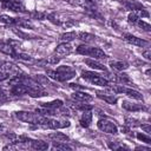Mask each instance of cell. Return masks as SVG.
I'll list each match as a JSON object with an SVG mask.
<instances>
[{
	"label": "cell",
	"instance_id": "6da1fadb",
	"mask_svg": "<svg viewBox=\"0 0 151 151\" xmlns=\"http://www.w3.org/2000/svg\"><path fill=\"white\" fill-rule=\"evenodd\" d=\"M46 74L48 78L53 79V80H58V81H67L70 79H72L76 76V71L67 65H63L57 67V70H47Z\"/></svg>",
	"mask_w": 151,
	"mask_h": 151
},
{
	"label": "cell",
	"instance_id": "7a4b0ae2",
	"mask_svg": "<svg viewBox=\"0 0 151 151\" xmlns=\"http://www.w3.org/2000/svg\"><path fill=\"white\" fill-rule=\"evenodd\" d=\"M15 116L21 122L35 124V125H40V126H44L50 118V117L40 114L38 112L34 113V112H29V111H18V112H15Z\"/></svg>",
	"mask_w": 151,
	"mask_h": 151
},
{
	"label": "cell",
	"instance_id": "3957f363",
	"mask_svg": "<svg viewBox=\"0 0 151 151\" xmlns=\"http://www.w3.org/2000/svg\"><path fill=\"white\" fill-rule=\"evenodd\" d=\"M77 53L83 54V55H87V57H92L93 59H105L106 54L104 53L103 50L98 48V47H93V46H88V45H80L77 47Z\"/></svg>",
	"mask_w": 151,
	"mask_h": 151
},
{
	"label": "cell",
	"instance_id": "277c9868",
	"mask_svg": "<svg viewBox=\"0 0 151 151\" xmlns=\"http://www.w3.org/2000/svg\"><path fill=\"white\" fill-rule=\"evenodd\" d=\"M81 77H83V79L87 80L88 83L94 84V85H98V86L106 87V86L109 85L107 79H105V78L101 77L100 74H98V73H96V72H92V71H83V72H81Z\"/></svg>",
	"mask_w": 151,
	"mask_h": 151
},
{
	"label": "cell",
	"instance_id": "5b68a950",
	"mask_svg": "<svg viewBox=\"0 0 151 151\" xmlns=\"http://www.w3.org/2000/svg\"><path fill=\"white\" fill-rule=\"evenodd\" d=\"M112 90L117 93H124V94H126L130 98H133L136 100H143V94L140 92H138L137 90H133L131 87H126L124 85H113Z\"/></svg>",
	"mask_w": 151,
	"mask_h": 151
},
{
	"label": "cell",
	"instance_id": "8992f818",
	"mask_svg": "<svg viewBox=\"0 0 151 151\" xmlns=\"http://www.w3.org/2000/svg\"><path fill=\"white\" fill-rule=\"evenodd\" d=\"M97 126L100 131L103 132H106V133H111V134H116L118 132V127L117 125L109 120V119H99L98 123H97Z\"/></svg>",
	"mask_w": 151,
	"mask_h": 151
},
{
	"label": "cell",
	"instance_id": "52a82bcc",
	"mask_svg": "<svg viewBox=\"0 0 151 151\" xmlns=\"http://www.w3.org/2000/svg\"><path fill=\"white\" fill-rule=\"evenodd\" d=\"M27 94L33 98H39V97L47 96V92L42 88L41 85H39L38 83H34L32 85H27Z\"/></svg>",
	"mask_w": 151,
	"mask_h": 151
},
{
	"label": "cell",
	"instance_id": "ba28073f",
	"mask_svg": "<svg viewBox=\"0 0 151 151\" xmlns=\"http://www.w3.org/2000/svg\"><path fill=\"white\" fill-rule=\"evenodd\" d=\"M71 125V123L66 119H53V118H48L47 123L42 126L45 129H64V127H68Z\"/></svg>",
	"mask_w": 151,
	"mask_h": 151
},
{
	"label": "cell",
	"instance_id": "9c48e42d",
	"mask_svg": "<svg viewBox=\"0 0 151 151\" xmlns=\"http://www.w3.org/2000/svg\"><path fill=\"white\" fill-rule=\"evenodd\" d=\"M54 52L57 53V55L63 58V57H65V55H67V54H70L72 52V46L68 42H61L55 47Z\"/></svg>",
	"mask_w": 151,
	"mask_h": 151
},
{
	"label": "cell",
	"instance_id": "30bf717a",
	"mask_svg": "<svg viewBox=\"0 0 151 151\" xmlns=\"http://www.w3.org/2000/svg\"><path fill=\"white\" fill-rule=\"evenodd\" d=\"M72 99H74L76 101H80V103H87L92 100V96L84 91H76L72 94Z\"/></svg>",
	"mask_w": 151,
	"mask_h": 151
},
{
	"label": "cell",
	"instance_id": "8fae6325",
	"mask_svg": "<svg viewBox=\"0 0 151 151\" xmlns=\"http://www.w3.org/2000/svg\"><path fill=\"white\" fill-rule=\"evenodd\" d=\"M4 6L6 8H9L14 12H25V6L21 4V1H14V0H9L8 2L4 4Z\"/></svg>",
	"mask_w": 151,
	"mask_h": 151
},
{
	"label": "cell",
	"instance_id": "7c38bea8",
	"mask_svg": "<svg viewBox=\"0 0 151 151\" xmlns=\"http://www.w3.org/2000/svg\"><path fill=\"white\" fill-rule=\"evenodd\" d=\"M122 106H123V109H125L127 111H132V112L145 110V107L142 104H136V103H131V101H127V100H123Z\"/></svg>",
	"mask_w": 151,
	"mask_h": 151
},
{
	"label": "cell",
	"instance_id": "4fadbf2b",
	"mask_svg": "<svg viewBox=\"0 0 151 151\" xmlns=\"http://www.w3.org/2000/svg\"><path fill=\"white\" fill-rule=\"evenodd\" d=\"M125 39H126L127 42H130V44H132L134 46H138V47H143V46L147 45V41H145V40H143L140 38H137V37H134L132 34H125Z\"/></svg>",
	"mask_w": 151,
	"mask_h": 151
},
{
	"label": "cell",
	"instance_id": "5bb4252c",
	"mask_svg": "<svg viewBox=\"0 0 151 151\" xmlns=\"http://www.w3.org/2000/svg\"><path fill=\"white\" fill-rule=\"evenodd\" d=\"M79 123H80V125L83 127H88L91 125V123H92V113L90 112V110L83 112V114H81V117L79 119Z\"/></svg>",
	"mask_w": 151,
	"mask_h": 151
},
{
	"label": "cell",
	"instance_id": "9a60e30c",
	"mask_svg": "<svg viewBox=\"0 0 151 151\" xmlns=\"http://www.w3.org/2000/svg\"><path fill=\"white\" fill-rule=\"evenodd\" d=\"M85 64H86L87 66H90L91 68L99 70V71H106V67H105L101 63L97 61V60L93 59V58H86V59H85Z\"/></svg>",
	"mask_w": 151,
	"mask_h": 151
},
{
	"label": "cell",
	"instance_id": "2e32d148",
	"mask_svg": "<svg viewBox=\"0 0 151 151\" xmlns=\"http://www.w3.org/2000/svg\"><path fill=\"white\" fill-rule=\"evenodd\" d=\"M11 93L14 96H22L27 93V85L24 84H17V85H12L11 87Z\"/></svg>",
	"mask_w": 151,
	"mask_h": 151
},
{
	"label": "cell",
	"instance_id": "e0dca14e",
	"mask_svg": "<svg viewBox=\"0 0 151 151\" xmlns=\"http://www.w3.org/2000/svg\"><path fill=\"white\" fill-rule=\"evenodd\" d=\"M122 4L127 9H131V11H138V9L143 8V5L136 0H122Z\"/></svg>",
	"mask_w": 151,
	"mask_h": 151
},
{
	"label": "cell",
	"instance_id": "ac0fdd59",
	"mask_svg": "<svg viewBox=\"0 0 151 151\" xmlns=\"http://www.w3.org/2000/svg\"><path fill=\"white\" fill-rule=\"evenodd\" d=\"M0 52H2L5 54H8V55H12V57H14L15 53H17L14 47L9 42H4V41H0Z\"/></svg>",
	"mask_w": 151,
	"mask_h": 151
},
{
	"label": "cell",
	"instance_id": "d6986e66",
	"mask_svg": "<svg viewBox=\"0 0 151 151\" xmlns=\"http://www.w3.org/2000/svg\"><path fill=\"white\" fill-rule=\"evenodd\" d=\"M110 66H111L112 70H114L117 72H123V71H125L129 67L127 63L120 61V60H118V61H116V60L114 61H110Z\"/></svg>",
	"mask_w": 151,
	"mask_h": 151
},
{
	"label": "cell",
	"instance_id": "ffe728a7",
	"mask_svg": "<svg viewBox=\"0 0 151 151\" xmlns=\"http://www.w3.org/2000/svg\"><path fill=\"white\" fill-rule=\"evenodd\" d=\"M48 138L53 142H67L68 140V136H66L63 132H53L48 134Z\"/></svg>",
	"mask_w": 151,
	"mask_h": 151
},
{
	"label": "cell",
	"instance_id": "44dd1931",
	"mask_svg": "<svg viewBox=\"0 0 151 151\" xmlns=\"http://www.w3.org/2000/svg\"><path fill=\"white\" fill-rule=\"evenodd\" d=\"M31 147L33 150L42 151V150H47L48 149V144L46 142H44V140H32L31 139Z\"/></svg>",
	"mask_w": 151,
	"mask_h": 151
},
{
	"label": "cell",
	"instance_id": "7402d4cb",
	"mask_svg": "<svg viewBox=\"0 0 151 151\" xmlns=\"http://www.w3.org/2000/svg\"><path fill=\"white\" fill-rule=\"evenodd\" d=\"M2 71H5V72H7L9 76L11 74H17L18 73V67L14 65V64H11V63H4L2 64Z\"/></svg>",
	"mask_w": 151,
	"mask_h": 151
},
{
	"label": "cell",
	"instance_id": "603a6c76",
	"mask_svg": "<svg viewBox=\"0 0 151 151\" xmlns=\"http://www.w3.org/2000/svg\"><path fill=\"white\" fill-rule=\"evenodd\" d=\"M64 103L63 100L60 99H57V100H52V101H48V103H42L41 106L42 107H46V109H51V110H54V109H58L60 106H63Z\"/></svg>",
	"mask_w": 151,
	"mask_h": 151
},
{
	"label": "cell",
	"instance_id": "cb8c5ba5",
	"mask_svg": "<svg viewBox=\"0 0 151 151\" xmlns=\"http://www.w3.org/2000/svg\"><path fill=\"white\" fill-rule=\"evenodd\" d=\"M33 80H34L35 83H38L39 85H41V86H47V85H50L48 77H47V76H44V74H35L34 78H33Z\"/></svg>",
	"mask_w": 151,
	"mask_h": 151
},
{
	"label": "cell",
	"instance_id": "d4e9b609",
	"mask_svg": "<svg viewBox=\"0 0 151 151\" xmlns=\"http://www.w3.org/2000/svg\"><path fill=\"white\" fill-rule=\"evenodd\" d=\"M77 37H78V39H80L81 41H85V42H90V41H93L96 39V35L87 33V32H79L77 34Z\"/></svg>",
	"mask_w": 151,
	"mask_h": 151
},
{
	"label": "cell",
	"instance_id": "484cf974",
	"mask_svg": "<svg viewBox=\"0 0 151 151\" xmlns=\"http://www.w3.org/2000/svg\"><path fill=\"white\" fill-rule=\"evenodd\" d=\"M97 96H98L100 99H104L105 101H107L109 104H116V103H117V97H114L113 94H107V93L98 92Z\"/></svg>",
	"mask_w": 151,
	"mask_h": 151
},
{
	"label": "cell",
	"instance_id": "4316f807",
	"mask_svg": "<svg viewBox=\"0 0 151 151\" xmlns=\"http://www.w3.org/2000/svg\"><path fill=\"white\" fill-rule=\"evenodd\" d=\"M77 38V33L76 32H66V33H63L60 35V40L63 42H70L72 40H74Z\"/></svg>",
	"mask_w": 151,
	"mask_h": 151
},
{
	"label": "cell",
	"instance_id": "83f0119b",
	"mask_svg": "<svg viewBox=\"0 0 151 151\" xmlns=\"http://www.w3.org/2000/svg\"><path fill=\"white\" fill-rule=\"evenodd\" d=\"M15 24L21 26V27H25V28H32L33 27L31 20L29 19H24V18H15Z\"/></svg>",
	"mask_w": 151,
	"mask_h": 151
},
{
	"label": "cell",
	"instance_id": "f1b7e54d",
	"mask_svg": "<svg viewBox=\"0 0 151 151\" xmlns=\"http://www.w3.org/2000/svg\"><path fill=\"white\" fill-rule=\"evenodd\" d=\"M52 150H64V151L68 150L70 151V150H72V147L70 145H67L66 142H54Z\"/></svg>",
	"mask_w": 151,
	"mask_h": 151
},
{
	"label": "cell",
	"instance_id": "f546056e",
	"mask_svg": "<svg viewBox=\"0 0 151 151\" xmlns=\"http://www.w3.org/2000/svg\"><path fill=\"white\" fill-rule=\"evenodd\" d=\"M116 79H117L118 81H120L123 85H131V84H132V81L130 80V78H129V76H127L126 73H119V74L116 77Z\"/></svg>",
	"mask_w": 151,
	"mask_h": 151
},
{
	"label": "cell",
	"instance_id": "4dcf8cb0",
	"mask_svg": "<svg viewBox=\"0 0 151 151\" xmlns=\"http://www.w3.org/2000/svg\"><path fill=\"white\" fill-rule=\"evenodd\" d=\"M0 22L7 24V25H13V24H15V18H12V17L6 15V14H1L0 15Z\"/></svg>",
	"mask_w": 151,
	"mask_h": 151
},
{
	"label": "cell",
	"instance_id": "1f68e13d",
	"mask_svg": "<svg viewBox=\"0 0 151 151\" xmlns=\"http://www.w3.org/2000/svg\"><path fill=\"white\" fill-rule=\"evenodd\" d=\"M14 58L20 59V60H24V61H33V58L31 55L26 54V53H19V52H17L15 55H14Z\"/></svg>",
	"mask_w": 151,
	"mask_h": 151
},
{
	"label": "cell",
	"instance_id": "d6a6232c",
	"mask_svg": "<svg viewBox=\"0 0 151 151\" xmlns=\"http://www.w3.org/2000/svg\"><path fill=\"white\" fill-rule=\"evenodd\" d=\"M138 20H139V17L137 15V13H136L134 11H132V12L127 15V21H129L130 24H132V25H136Z\"/></svg>",
	"mask_w": 151,
	"mask_h": 151
},
{
	"label": "cell",
	"instance_id": "836d02e7",
	"mask_svg": "<svg viewBox=\"0 0 151 151\" xmlns=\"http://www.w3.org/2000/svg\"><path fill=\"white\" fill-rule=\"evenodd\" d=\"M136 137H137L139 140H142V142H144V143H146V144H151V138H150V136H149L147 133H146V134H144V133H137Z\"/></svg>",
	"mask_w": 151,
	"mask_h": 151
},
{
	"label": "cell",
	"instance_id": "e575fe53",
	"mask_svg": "<svg viewBox=\"0 0 151 151\" xmlns=\"http://www.w3.org/2000/svg\"><path fill=\"white\" fill-rule=\"evenodd\" d=\"M46 13L45 12H33L32 14H31V17H32V19H38V20H44L45 18H46Z\"/></svg>",
	"mask_w": 151,
	"mask_h": 151
},
{
	"label": "cell",
	"instance_id": "d590c367",
	"mask_svg": "<svg viewBox=\"0 0 151 151\" xmlns=\"http://www.w3.org/2000/svg\"><path fill=\"white\" fill-rule=\"evenodd\" d=\"M137 25H138L140 28H143L144 31H146V32H150V31H151L150 24H147V22H145V21H143V20H140V19L137 21Z\"/></svg>",
	"mask_w": 151,
	"mask_h": 151
},
{
	"label": "cell",
	"instance_id": "8d00e7d4",
	"mask_svg": "<svg viewBox=\"0 0 151 151\" xmlns=\"http://www.w3.org/2000/svg\"><path fill=\"white\" fill-rule=\"evenodd\" d=\"M60 59H61V58H60L59 55H52V57H50V58L47 59V63L55 65V64H58V63L60 61Z\"/></svg>",
	"mask_w": 151,
	"mask_h": 151
},
{
	"label": "cell",
	"instance_id": "74e56055",
	"mask_svg": "<svg viewBox=\"0 0 151 151\" xmlns=\"http://www.w3.org/2000/svg\"><path fill=\"white\" fill-rule=\"evenodd\" d=\"M7 100H9V96H8L6 92H4V91L0 90V104L5 103V101H7Z\"/></svg>",
	"mask_w": 151,
	"mask_h": 151
},
{
	"label": "cell",
	"instance_id": "f35d334b",
	"mask_svg": "<svg viewBox=\"0 0 151 151\" xmlns=\"http://www.w3.org/2000/svg\"><path fill=\"white\" fill-rule=\"evenodd\" d=\"M13 32H14L17 35H19V37H21V38H24V39H31V37H29L27 33H24V32H22V31H20V29L18 31V29H15V28H14V29H13Z\"/></svg>",
	"mask_w": 151,
	"mask_h": 151
},
{
	"label": "cell",
	"instance_id": "ab89813d",
	"mask_svg": "<svg viewBox=\"0 0 151 151\" xmlns=\"http://www.w3.org/2000/svg\"><path fill=\"white\" fill-rule=\"evenodd\" d=\"M46 17H47V19H48L51 22H53V24H55V25L59 24V20L55 18V14H54V13H50V14H47Z\"/></svg>",
	"mask_w": 151,
	"mask_h": 151
},
{
	"label": "cell",
	"instance_id": "60d3db41",
	"mask_svg": "<svg viewBox=\"0 0 151 151\" xmlns=\"http://www.w3.org/2000/svg\"><path fill=\"white\" fill-rule=\"evenodd\" d=\"M125 123H126L127 125H130V126H137V125H139V124H138V120L131 119V118H126V119H125Z\"/></svg>",
	"mask_w": 151,
	"mask_h": 151
},
{
	"label": "cell",
	"instance_id": "b9f144b4",
	"mask_svg": "<svg viewBox=\"0 0 151 151\" xmlns=\"http://www.w3.org/2000/svg\"><path fill=\"white\" fill-rule=\"evenodd\" d=\"M140 126H142V129L145 131V133H147V134L151 133V125H150V124H143V125H140Z\"/></svg>",
	"mask_w": 151,
	"mask_h": 151
},
{
	"label": "cell",
	"instance_id": "7bdbcfd3",
	"mask_svg": "<svg viewBox=\"0 0 151 151\" xmlns=\"http://www.w3.org/2000/svg\"><path fill=\"white\" fill-rule=\"evenodd\" d=\"M7 78H9V74L7 73V72H5V71H0V81H4V80H6Z\"/></svg>",
	"mask_w": 151,
	"mask_h": 151
},
{
	"label": "cell",
	"instance_id": "ee69618b",
	"mask_svg": "<svg viewBox=\"0 0 151 151\" xmlns=\"http://www.w3.org/2000/svg\"><path fill=\"white\" fill-rule=\"evenodd\" d=\"M143 55L145 57V59H146V60H151V53H150V51H149V50L144 51V52H143Z\"/></svg>",
	"mask_w": 151,
	"mask_h": 151
},
{
	"label": "cell",
	"instance_id": "f6af8a7d",
	"mask_svg": "<svg viewBox=\"0 0 151 151\" xmlns=\"http://www.w3.org/2000/svg\"><path fill=\"white\" fill-rule=\"evenodd\" d=\"M87 2H90V4H92V5H97V4H99L101 0H86Z\"/></svg>",
	"mask_w": 151,
	"mask_h": 151
},
{
	"label": "cell",
	"instance_id": "bcb514c9",
	"mask_svg": "<svg viewBox=\"0 0 151 151\" xmlns=\"http://www.w3.org/2000/svg\"><path fill=\"white\" fill-rule=\"evenodd\" d=\"M70 86L73 87V88H80L79 86H77V84H70Z\"/></svg>",
	"mask_w": 151,
	"mask_h": 151
}]
</instances>
